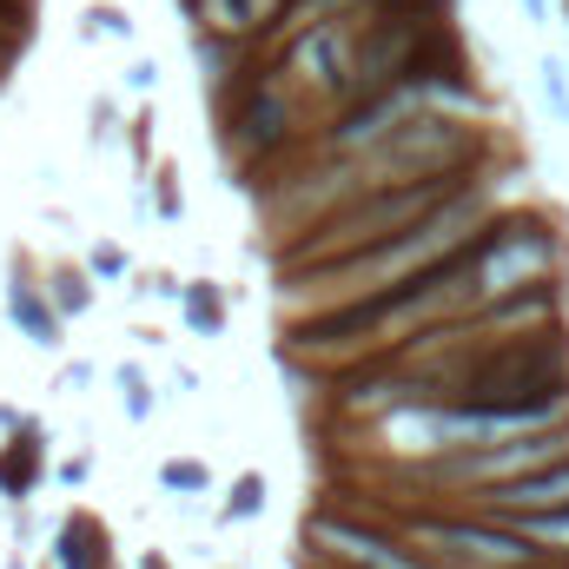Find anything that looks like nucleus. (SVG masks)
<instances>
[{
	"label": "nucleus",
	"instance_id": "nucleus-24",
	"mask_svg": "<svg viewBox=\"0 0 569 569\" xmlns=\"http://www.w3.org/2000/svg\"><path fill=\"white\" fill-rule=\"evenodd\" d=\"M60 483L73 490V483H87V457H73V463H60Z\"/></svg>",
	"mask_w": 569,
	"mask_h": 569
},
{
	"label": "nucleus",
	"instance_id": "nucleus-16",
	"mask_svg": "<svg viewBox=\"0 0 569 569\" xmlns=\"http://www.w3.org/2000/svg\"><path fill=\"white\" fill-rule=\"evenodd\" d=\"M47 284H53V311H60V318H80V311L93 305V284H87V272H73V266L53 272Z\"/></svg>",
	"mask_w": 569,
	"mask_h": 569
},
{
	"label": "nucleus",
	"instance_id": "nucleus-23",
	"mask_svg": "<svg viewBox=\"0 0 569 569\" xmlns=\"http://www.w3.org/2000/svg\"><path fill=\"white\" fill-rule=\"evenodd\" d=\"M87 378H93V365H67V371H60V391H80Z\"/></svg>",
	"mask_w": 569,
	"mask_h": 569
},
{
	"label": "nucleus",
	"instance_id": "nucleus-12",
	"mask_svg": "<svg viewBox=\"0 0 569 569\" xmlns=\"http://www.w3.org/2000/svg\"><path fill=\"white\" fill-rule=\"evenodd\" d=\"M503 523H510L517 537H530L550 563L569 557V503H563V510H537V517H503Z\"/></svg>",
	"mask_w": 569,
	"mask_h": 569
},
{
	"label": "nucleus",
	"instance_id": "nucleus-8",
	"mask_svg": "<svg viewBox=\"0 0 569 569\" xmlns=\"http://www.w3.org/2000/svg\"><path fill=\"white\" fill-rule=\"evenodd\" d=\"M569 503V457L550 470H530L517 483H490V490H470V510L483 517H537V510H563Z\"/></svg>",
	"mask_w": 569,
	"mask_h": 569
},
{
	"label": "nucleus",
	"instance_id": "nucleus-10",
	"mask_svg": "<svg viewBox=\"0 0 569 569\" xmlns=\"http://www.w3.org/2000/svg\"><path fill=\"white\" fill-rule=\"evenodd\" d=\"M107 530L93 523V517H73L67 530H60V543H53V563L60 569H107Z\"/></svg>",
	"mask_w": 569,
	"mask_h": 569
},
{
	"label": "nucleus",
	"instance_id": "nucleus-27",
	"mask_svg": "<svg viewBox=\"0 0 569 569\" xmlns=\"http://www.w3.org/2000/svg\"><path fill=\"white\" fill-rule=\"evenodd\" d=\"M146 569H166V563H159V557H146Z\"/></svg>",
	"mask_w": 569,
	"mask_h": 569
},
{
	"label": "nucleus",
	"instance_id": "nucleus-21",
	"mask_svg": "<svg viewBox=\"0 0 569 569\" xmlns=\"http://www.w3.org/2000/svg\"><path fill=\"white\" fill-rule=\"evenodd\" d=\"M127 80H133V93H152V87H159V67H152V60H133Z\"/></svg>",
	"mask_w": 569,
	"mask_h": 569
},
{
	"label": "nucleus",
	"instance_id": "nucleus-20",
	"mask_svg": "<svg viewBox=\"0 0 569 569\" xmlns=\"http://www.w3.org/2000/svg\"><path fill=\"white\" fill-rule=\"evenodd\" d=\"M127 272V252L120 246H93V279H120Z\"/></svg>",
	"mask_w": 569,
	"mask_h": 569
},
{
	"label": "nucleus",
	"instance_id": "nucleus-17",
	"mask_svg": "<svg viewBox=\"0 0 569 569\" xmlns=\"http://www.w3.org/2000/svg\"><path fill=\"white\" fill-rule=\"evenodd\" d=\"M113 391H120V405H127V418H133V425H146V418H152V391H146V371H140V365H120V371H113Z\"/></svg>",
	"mask_w": 569,
	"mask_h": 569
},
{
	"label": "nucleus",
	"instance_id": "nucleus-5",
	"mask_svg": "<svg viewBox=\"0 0 569 569\" xmlns=\"http://www.w3.org/2000/svg\"><path fill=\"white\" fill-rule=\"evenodd\" d=\"M305 550H311L318 563H331V569H430L411 543H398L391 530L358 523V517H345V510H311Z\"/></svg>",
	"mask_w": 569,
	"mask_h": 569
},
{
	"label": "nucleus",
	"instance_id": "nucleus-1",
	"mask_svg": "<svg viewBox=\"0 0 569 569\" xmlns=\"http://www.w3.org/2000/svg\"><path fill=\"white\" fill-rule=\"evenodd\" d=\"M463 186H477V166L470 172H437V179H411V186H391V192H365V199H345L338 212H325L318 226H305L291 246H284V272H311V266H338V259H358L371 246H391L398 232L425 226L443 199H457Z\"/></svg>",
	"mask_w": 569,
	"mask_h": 569
},
{
	"label": "nucleus",
	"instance_id": "nucleus-18",
	"mask_svg": "<svg viewBox=\"0 0 569 569\" xmlns=\"http://www.w3.org/2000/svg\"><path fill=\"white\" fill-rule=\"evenodd\" d=\"M537 93H543V107H550V120H563V127H569V73L557 67V60H550V53L537 60Z\"/></svg>",
	"mask_w": 569,
	"mask_h": 569
},
{
	"label": "nucleus",
	"instance_id": "nucleus-2",
	"mask_svg": "<svg viewBox=\"0 0 569 569\" xmlns=\"http://www.w3.org/2000/svg\"><path fill=\"white\" fill-rule=\"evenodd\" d=\"M457 405H490V411H530V405H569V331L543 325L503 345L463 351L450 371Z\"/></svg>",
	"mask_w": 569,
	"mask_h": 569
},
{
	"label": "nucleus",
	"instance_id": "nucleus-6",
	"mask_svg": "<svg viewBox=\"0 0 569 569\" xmlns=\"http://www.w3.org/2000/svg\"><path fill=\"white\" fill-rule=\"evenodd\" d=\"M569 457V425L563 430H537V437H510L490 450H463V457H437V477L457 490H490V483H517L530 470H550Z\"/></svg>",
	"mask_w": 569,
	"mask_h": 569
},
{
	"label": "nucleus",
	"instance_id": "nucleus-3",
	"mask_svg": "<svg viewBox=\"0 0 569 569\" xmlns=\"http://www.w3.org/2000/svg\"><path fill=\"white\" fill-rule=\"evenodd\" d=\"M557 266H563V239L557 226L530 219V212H497L477 246H470V272H463V291H470V311L477 305H503V298H523L537 284H557Z\"/></svg>",
	"mask_w": 569,
	"mask_h": 569
},
{
	"label": "nucleus",
	"instance_id": "nucleus-25",
	"mask_svg": "<svg viewBox=\"0 0 569 569\" xmlns=\"http://www.w3.org/2000/svg\"><path fill=\"white\" fill-rule=\"evenodd\" d=\"M550 7H557V0H523V13H530L537 27H550Z\"/></svg>",
	"mask_w": 569,
	"mask_h": 569
},
{
	"label": "nucleus",
	"instance_id": "nucleus-9",
	"mask_svg": "<svg viewBox=\"0 0 569 569\" xmlns=\"http://www.w3.org/2000/svg\"><path fill=\"white\" fill-rule=\"evenodd\" d=\"M7 318L20 325V338H27V345L60 351V311H53V298H40V284H27V279L7 284Z\"/></svg>",
	"mask_w": 569,
	"mask_h": 569
},
{
	"label": "nucleus",
	"instance_id": "nucleus-4",
	"mask_svg": "<svg viewBox=\"0 0 569 569\" xmlns=\"http://www.w3.org/2000/svg\"><path fill=\"white\" fill-rule=\"evenodd\" d=\"M411 543L430 569H543L550 557L517 537L503 517H483V510H463V517H418L411 523Z\"/></svg>",
	"mask_w": 569,
	"mask_h": 569
},
{
	"label": "nucleus",
	"instance_id": "nucleus-13",
	"mask_svg": "<svg viewBox=\"0 0 569 569\" xmlns=\"http://www.w3.org/2000/svg\"><path fill=\"white\" fill-rule=\"evenodd\" d=\"M179 318H186V331H199V338H219V331H226V311H219L212 284H186V291H179Z\"/></svg>",
	"mask_w": 569,
	"mask_h": 569
},
{
	"label": "nucleus",
	"instance_id": "nucleus-7",
	"mask_svg": "<svg viewBox=\"0 0 569 569\" xmlns=\"http://www.w3.org/2000/svg\"><path fill=\"white\" fill-rule=\"evenodd\" d=\"M291 120H298V93H284L279 80H252V87H239V100L226 113V146L259 172L266 159H284Z\"/></svg>",
	"mask_w": 569,
	"mask_h": 569
},
{
	"label": "nucleus",
	"instance_id": "nucleus-26",
	"mask_svg": "<svg viewBox=\"0 0 569 569\" xmlns=\"http://www.w3.org/2000/svg\"><path fill=\"white\" fill-rule=\"evenodd\" d=\"M7 53H13V47H7V40H0V67H7Z\"/></svg>",
	"mask_w": 569,
	"mask_h": 569
},
{
	"label": "nucleus",
	"instance_id": "nucleus-15",
	"mask_svg": "<svg viewBox=\"0 0 569 569\" xmlns=\"http://www.w3.org/2000/svg\"><path fill=\"white\" fill-rule=\"evenodd\" d=\"M259 510H266V477H259V470H246V477L232 483V497H226V510H219V517H226V523H252Z\"/></svg>",
	"mask_w": 569,
	"mask_h": 569
},
{
	"label": "nucleus",
	"instance_id": "nucleus-14",
	"mask_svg": "<svg viewBox=\"0 0 569 569\" xmlns=\"http://www.w3.org/2000/svg\"><path fill=\"white\" fill-rule=\"evenodd\" d=\"M159 490H172V497H206V490H212V470H206L199 457H166V463H159Z\"/></svg>",
	"mask_w": 569,
	"mask_h": 569
},
{
	"label": "nucleus",
	"instance_id": "nucleus-22",
	"mask_svg": "<svg viewBox=\"0 0 569 569\" xmlns=\"http://www.w3.org/2000/svg\"><path fill=\"white\" fill-rule=\"evenodd\" d=\"M133 152H140V166L152 159V113H140V120H133Z\"/></svg>",
	"mask_w": 569,
	"mask_h": 569
},
{
	"label": "nucleus",
	"instance_id": "nucleus-11",
	"mask_svg": "<svg viewBox=\"0 0 569 569\" xmlns=\"http://www.w3.org/2000/svg\"><path fill=\"white\" fill-rule=\"evenodd\" d=\"M33 483H40V437H27V443L13 437V443L0 450V497H13V503H20Z\"/></svg>",
	"mask_w": 569,
	"mask_h": 569
},
{
	"label": "nucleus",
	"instance_id": "nucleus-19",
	"mask_svg": "<svg viewBox=\"0 0 569 569\" xmlns=\"http://www.w3.org/2000/svg\"><path fill=\"white\" fill-rule=\"evenodd\" d=\"M80 20H87V33H93V40H133V20H127L120 7H107V0H93Z\"/></svg>",
	"mask_w": 569,
	"mask_h": 569
}]
</instances>
